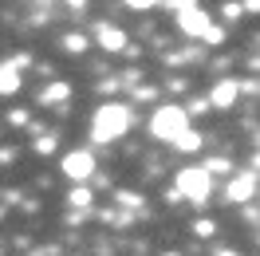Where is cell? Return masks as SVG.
Instances as JSON below:
<instances>
[{"mask_svg":"<svg viewBox=\"0 0 260 256\" xmlns=\"http://www.w3.org/2000/svg\"><path fill=\"white\" fill-rule=\"evenodd\" d=\"M174 20H178V32L181 36H193V40H201V36L209 32V24H213L209 12H201V8H185V12H178Z\"/></svg>","mask_w":260,"mask_h":256,"instance_id":"7","label":"cell"},{"mask_svg":"<svg viewBox=\"0 0 260 256\" xmlns=\"http://www.w3.org/2000/svg\"><path fill=\"white\" fill-rule=\"evenodd\" d=\"M95 40H99V48L111 51V55L126 51V32H122V28H114V24H95Z\"/></svg>","mask_w":260,"mask_h":256,"instance_id":"9","label":"cell"},{"mask_svg":"<svg viewBox=\"0 0 260 256\" xmlns=\"http://www.w3.org/2000/svg\"><path fill=\"white\" fill-rule=\"evenodd\" d=\"M170 8H174V16H178L185 8H197V0H170Z\"/></svg>","mask_w":260,"mask_h":256,"instance_id":"18","label":"cell"},{"mask_svg":"<svg viewBox=\"0 0 260 256\" xmlns=\"http://www.w3.org/2000/svg\"><path fill=\"white\" fill-rule=\"evenodd\" d=\"M63 174L71 181H91L95 177V154L91 150H71L63 158Z\"/></svg>","mask_w":260,"mask_h":256,"instance_id":"5","label":"cell"},{"mask_svg":"<svg viewBox=\"0 0 260 256\" xmlns=\"http://www.w3.org/2000/svg\"><path fill=\"white\" fill-rule=\"evenodd\" d=\"M197 237H213V221H197Z\"/></svg>","mask_w":260,"mask_h":256,"instance_id":"21","label":"cell"},{"mask_svg":"<svg viewBox=\"0 0 260 256\" xmlns=\"http://www.w3.org/2000/svg\"><path fill=\"white\" fill-rule=\"evenodd\" d=\"M185 130H189V114H185V107H174V103L158 107L154 118H150V134L162 138V142H174V138L185 134Z\"/></svg>","mask_w":260,"mask_h":256,"instance_id":"2","label":"cell"},{"mask_svg":"<svg viewBox=\"0 0 260 256\" xmlns=\"http://www.w3.org/2000/svg\"><path fill=\"white\" fill-rule=\"evenodd\" d=\"M205 44H225V28H217V24H209V32L201 36Z\"/></svg>","mask_w":260,"mask_h":256,"instance_id":"15","label":"cell"},{"mask_svg":"<svg viewBox=\"0 0 260 256\" xmlns=\"http://www.w3.org/2000/svg\"><path fill=\"white\" fill-rule=\"evenodd\" d=\"M217 256H237V252H229V248H221V252H217Z\"/></svg>","mask_w":260,"mask_h":256,"instance_id":"22","label":"cell"},{"mask_svg":"<svg viewBox=\"0 0 260 256\" xmlns=\"http://www.w3.org/2000/svg\"><path fill=\"white\" fill-rule=\"evenodd\" d=\"M67 95H71V87H67L63 79H55V83H48V87H44V95H40V99H44V103H63Z\"/></svg>","mask_w":260,"mask_h":256,"instance_id":"10","label":"cell"},{"mask_svg":"<svg viewBox=\"0 0 260 256\" xmlns=\"http://www.w3.org/2000/svg\"><path fill=\"white\" fill-rule=\"evenodd\" d=\"M252 193H256V170H241V174L229 177L225 197L233 201V205H244V201H252Z\"/></svg>","mask_w":260,"mask_h":256,"instance_id":"4","label":"cell"},{"mask_svg":"<svg viewBox=\"0 0 260 256\" xmlns=\"http://www.w3.org/2000/svg\"><path fill=\"white\" fill-rule=\"evenodd\" d=\"M63 48L71 51V55H79V51H87V36H79V32L63 36Z\"/></svg>","mask_w":260,"mask_h":256,"instance_id":"13","label":"cell"},{"mask_svg":"<svg viewBox=\"0 0 260 256\" xmlns=\"http://www.w3.org/2000/svg\"><path fill=\"white\" fill-rule=\"evenodd\" d=\"M174 146H178V150H185V154H193V150H201V134H197V130H185V134H178V138H174Z\"/></svg>","mask_w":260,"mask_h":256,"instance_id":"11","label":"cell"},{"mask_svg":"<svg viewBox=\"0 0 260 256\" xmlns=\"http://www.w3.org/2000/svg\"><path fill=\"white\" fill-rule=\"evenodd\" d=\"M67 201H71V209H83V213H87V209H91V201H95V197H91V189L83 185V189H71V197H67Z\"/></svg>","mask_w":260,"mask_h":256,"instance_id":"12","label":"cell"},{"mask_svg":"<svg viewBox=\"0 0 260 256\" xmlns=\"http://www.w3.org/2000/svg\"><path fill=\"white\" fill-rule=\"evenodd\" d=\"M114 201H122L126 209H142V197H138V193H114Z\"/></svg>","mask_w":260,"mask_h":256,"instance_id":"14","label":"cell"},{"mask_svg":"<svg viewBox=\"0 0 260 256\" xmlns=\"http://www.w3.org/2000/svg\"><path fill=\"white\" fill-rule=\"evenodd\" d=\"M154 4H158V0H126V8H134V12H146Z\"/></svg>","mask_w":260,"mask_h":256,"instance_id":"17","label":"cell"},{"mask_svg":"<svg viewBox=\"0 0 260 256\" xmlns=\"http://www.w3.org/2000/svg\"><path fill=\"white\" fill-rule=\"evenodd\" d=\"M134 122V111L126 103H103L91 118V142H118Z\"/></svg>","mask_w":260,"mask_h":256,"instance_id":"1","label":"cell"},{"mask_svg":"<svg viewBox=\"0 0 260 256\" xmlns=\"http://www.w3.org/2000/svg\"><path fill=\"white\" fill-rule=\"evenodd\" d=\"M213 193V177L205 170H178V197H189L193 205H201Z\"/></svg>","mask_w":260,"mask_h":256,"instance_id":"3","label":"cell"},{"mask_svg":"<svg viewBox=\"0 0 260 256\" xmlns=\"http://www.w3.org/2000/svg\"><path fill=\"white\" fill-rule=\"evenodd\" d=\"M36 150H40V154H51V150H55V134H44V138L36 142Z\"/></svg>","mask_w":260,"mask_h":256,"instance_id":"16","label":"cell"},{"mask_svg":"<svg viewBox=\"0 0 260 256\" xmlns=\"http://www.w3.org/2000/svg\"><path fill=\"white\" fill-rule=\"evenodd\" d=\"M24 67H28V55H12L8 63H0V95H16L24 87Z\"/></svg>","mask_w":260,"mask_h":256,"instance_id":"6","label":"cell"},{"mask_svg":"<svg viewBox=\"0 0 260 256\" xmlns=\"http://www.w3.org/2000/svg\"><path fill=\"white\" fill-rule=\"evenodd\" d=\"M237 99H241V79H221L209 95H205V103H209L213 111H229Z\"/></svg>","mask_w":260,"mask_h":256,"instance_id":"8","label":"cell"},{"mask_svg":"<svg viewBox=\"0 0 260 256\" xmlns=\"http://www.w3.org/2000/svg\"><path fill=\"white\" fill-rule=\"evenodd\" d=\"M8 122H12V126H24V122H28V114H24V111H12V114H8Z\"/></svg>","mask_w":260,"mask_h":256,"instance_id":"20","label":"cell"},{"mask_svg":"<svg viewBox=\"0 0 260 256\" xmlns=\"http://www.w3.org/2000/svg\"><path fill=\"white\" fill-rule=\"evenodd\" d=\"M166 256H178V252H166Z\"/></svg>","mask_w":260,"mask_h":256,"instance_id":"23","label":"cell"},{"mask_svg":"<svg viewBox=\"0 0 260 256\" xmlns=\"http://www.w3.org/2000/svg\"><path fill=\"white\" fill-rule=\"evenodd\" d=\"M225 20H241V4H237V0L225 4Z\"/></svg>","mask_w":260,"mask_h":256,"instance_id":"19","label":"cell"}]
</instances>
